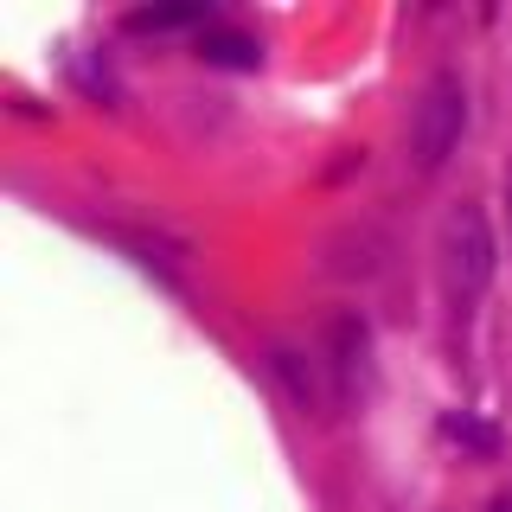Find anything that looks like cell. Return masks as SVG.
I'll use <instances>...</instances> for the list:
<instances>
[{
	"instance_id": "7",
	"label": "cell",
	"mask_w": 512,
	"mask_h": 512,
	"mask_svg": "<svg viewBox=\"0 0 512 512\" xmlns=\"http://www.w3.org/2000/svg\"><path fill=\"white\" fill-rule=\"evenodd\" d=\"M128 26L135 32H173V26L212 32V7H141V13H128Z\"/></svg>"
},
{
	"instance_id": "9",
	"label": "cell",
	"mask_w": 512,
	"mask_h": 512,
	"mask_svg": "<svg viewBox=\"0 0 512 512\" xmlns=\"http://www.w3.org/2000/svg\"><path fill=\"white\" fill-rule=\"evenodd\" d=\"M487 512H512V500H506V493H500V500H493V506H487Z\"/></svg>"
},
{
	"instance_id": "6",
	"label": "cell",
	"mask_w": 512,
	"mask_h": 512,
	"mask_svg": "<svg viewBox=\"0 0 512 512\" xmlns=\"http://www.w3.org/2000/svg\"><path fill=\"white\" fill-rule=\"evenodd\" d=\"M199 58L218 64V71H256V64H263V45H256L250 32L212 26V32H199Z\"/></svg>"
},
{
	"instance_id": "2",
	"label": "cell",
	"mask_w": 512,
	"mask_h": 512,
	"mask_svg": "<svg viewBox=\"0 0 512 512\" xmlns=\"http://www.w3.org/2000/svg\"><path fill=\"white\" fill-rule=\"evenodd\" d=\"M442 276L455 301H480L493 282V231L480 205H455L442 224Z\"/></svg>"
},
{
	"instance_id": "4",
	"label": "cell",
	"mask_w": 512,
	"mask_h": 512,
	"mask_svg": "<svg viewBox=\"0 0 512 512\" xmlns=\"http://www.w3.org/2000/svg\"><path fill=\"white\" fill-rule=\"evenodd\" d=\"M384 256H391V237H384L378 224H359V218L320 237V269H327V276H340V282H372V276H384Z\"/></svg>"
},
{
	"instance_id": "1",
	"label": "cell",
	"mask_w": 512,
	"mask_h": 512,
	"mask_svg": "<svg viewBox=\"0 0 512 512\" xmlns=\"http://www.w3.org/2000/svg\"><path fill=\"white\" fill-rule=\"evenodd\" d=\"M461 128H468V84L455 71H436L423 84V96L410 103V167L436 173L448 154H455Z\"/></svg>"
},
{
	"instance_id": "5",
	"label": "cell",
	"mask_w": 512,
	"mask_h": 512,
	"mask_svg": "<svg viewBox=\"0 0 512 512\" xmlns=\"http://www.w3.org/2000/svg\"><path fill=\"white\" fill-rule=\"evenodd\" d=\"M333 372H340V384H346V397L359 391L365 378H372V333H365V320L359 314H340L333 320Z\"/></svg>"
},
{
	"instance_id": "8",
	"label": "cell",
	"mask_w": 512,
	"mask_h": 512,
	"mask_svg": "<svg viewBox=\"0 0 512 512\" xmlns=\"http://www.w3.org/2000/svg\"><path fill=\"white\" fill-rule=\"evenodd\" d=\"M448 436H455V442H468V448H480V455H493V448H500V429H493V423H480V416H448Z\"/></svg>"
},
{
	"instance_id": "3",
	"label": "cell",
	"mask_w": 512,
	"mask_h": 512,
	"mask_svg": "<svg viewBox=\"0 0 512 512\" xmlns=\"http://www.w3.org/2000/svg\"><path fill=\"white\" fill-rule=\"evenodd\" d=\"M269 372L282 378V391L295 397V410L301 416H314V423H333L346 404V384L340 372H333V352H320V346H269Z\"/></svg>"
}]
</instances>
